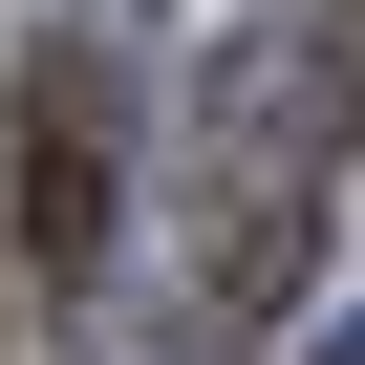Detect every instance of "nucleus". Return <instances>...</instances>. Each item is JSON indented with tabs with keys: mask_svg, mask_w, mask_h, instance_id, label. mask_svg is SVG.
I'll return each mask as SVG.
<instances>
[{
	"mask_svg": "<svg viewBox=\"0 0 365 365\" xmlns=\"http://www.w3.org/2000/svg\"><path fill=\"white\" fill-rule=\"evenodd\" d=\"M108 237H129V86L108 43H22V258L108 279Z\"/></svg>",
	"mask_w": 365,
	"mask_h": 365,
	"instance_id": "obj_1",
	"label": "nucleus"
}]
</instances>
